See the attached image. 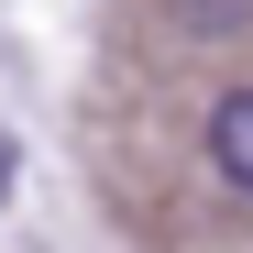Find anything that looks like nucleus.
<instances>
[{"label":"nucleus","instance_id":"nucleus-2","mask_svg":"<svg viewBox=\"0 0 253 253\" xmlns=\"http://www.w3.org/2000/svg\"><path fill=\"white\" fill-rule=\"evenodd\" d=\"M11 187H22V143L0 132V209H11Z\"/></svg>","mask_w":253,"mask_h":253},{"label":"nucleus","instance_id":"nucleus-1","mask_svg":"<svg viewBox=\"0 0 253 253\" xmlns=\"http://www.w3.org/2000/svg\"><path fill=\"white\" fill-rule=\"evenodd\" d=\"M198 154H209V176H220L231 198H253V88H220V99H209Z\"/></svg>","mask_w":253,"mask_h":253}]
</instances>
